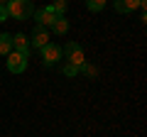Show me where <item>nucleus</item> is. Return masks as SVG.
<instances>
[{"label":"nucleus","instance_id":"obj_9","mask_svg":"<svg viewBox=\"0 0 147 137\" xmlns=\"http://www.w3.org/2000/svg\"><path fill=\"white\" fill-rule=\"evenodd\" d=\"M12 52V34L10 32H3L0 34V56H7Z\"/></svg>","mask_w":147,"mask_h":137},{"label":"nucleus","instance_id":"obj_16","mask_svg":"<svg viewBox=\"0 0 147 137\" xmlns=\"http://www.w3.org/2000/svg\"><path fill=\"white\" fill-rule=\"evenodd\" d=\"M5 3H7V0H0V5H5Z\"/></svg>","mask_w":147,"mask_h":137},{"label":"nucleus","instance_id":"obj_4","mask_svg":"<svg viewBox=\"0 0 147 137\" xmlns=\"http://www.w3.org/2000/svg\"><path fill=\"white\" fill-rule=\"evenodd\" d=\"M49 44V32L47 27H39L34 25V30H32V37H30V49H42Z\"/></svg>","mask_w":147,"mask_h":137},{"label":"nucleus","instance_id":"obj_1","mask_svg":"<svg viewBox=\"0 0 147 137\" xmlns=\"http://www.w3.org/2000/svg\"><path fill=\"white\" fill-rule=\"evenodd\" d=\"M7 17H15V20H30L32 12H34V5L30 0H7Z\"/></svg>","mask_w":147,"mask_h":137},{"label":"nucleus","instance_id":"obj_14","mask_svg":"<svg viewBox=\"0 0 147 137\" xmlns=\"http://www.w3.org/2000/svg\"><path fill=\"white\" fill-rule=\"evenodd\" d=\"M81 71H84L86 76H91V79H96V76H98V68L91 66V64H84V66H81Z\"/></svg>","mask_w":147,"mask_h":137},{"label":"nucleus","instance_id":"obj_7","mask_svg":"<svg viewBox=\"0 0 147 137\" xmlns=\"http://www.w3.org/2000/svg\"><path fill=\"white\" fill-rule=\"evenodd\" d=\"M113 7H115V12L125 15V12L137 10V7H145V0H113Z\"/></svg>","mask_w":147,"mask_h":137},{"label":"nucleus","instance_id":"obj_5","mask_svg":"<svg viewBox=\"0 0 147 137\" xmlns=\"http://www.w3.org/2000/svg\"><path fill=\"white\" fill-rule=\"evenodd\" d=\"M32 17L37 20V25H39V27H52L54 22H57V15H54V10H52L49 5L34 10V12H32Z\"/></svg>","mask_w":147,"mask_h":137},{"label":"nucleus","instance_id":"obj_3","mask_svg":"<svg viewBox=\"0 0 147 137\" xmlns=\"http://www.w3.org/2000/svg\"><path fill=\"white\" fill-rule=\"evenodd\" d=\"M61 52H66V56H69V64H74V66H84L86 64V56H84V49H81V44H76V42H69L66 47L61 49Z\"/></svg>","mask_w":147,"mask_h":137},{"label":"nucleus","instance_id":"obj_11","mask_svg":"<svg viewBox=\"0 0 147 137\" xmlns=\"http://www.w3.org/2000/svg\"><path fill=\"white\" fill-rule=\"evenodd\" d=\"M49 7L54 10V15H57V17H64V12H66L69 3H66V0H54V3H52Z\"/></svg>","mask_w":147,"mask_h":137},{"label":"nucleus","instance_id":"obj_12","mask_svg":"<svg viewBox=\"0 0 147 137\" xmlns=\"http://www.w3.org/2000/svg\"><path fill=\"white\" fill-rule=\"evenodd\" d=\"M105 3H108V0H86V7H88L91 12H100L105 7Z\"/></svg>","mask_w":147,"mask_h":137},{"label":"nucleus","instance_id":"obj_6","mask_svg":"<svg viewBox=\"0 0 147 137\" xmlns=\"http://www.w3.org/2000/svg\"><path fill=\"white\" fill-rule=\"evenodd\" d=\"M39 52H42V59H44V64H47V66H54V64L61 59V54H64L61 47H57V44H52V42H49L47 47H42Z\"/></svg>","mask_w":147,"mask_h":137},{"label":"nucleus","instance_id":"obj_15","mask_svg":"<svg viewBox=\"0 0 147 137\" xmlns=\"http://www.w3.org/2000/svg\"><path fill=\"white\" fill-rule=\"evenodd\" d=\"M5 20H7V7L0 5V22H5Z\"/></svg>","mask_w":147,"mask_h":137},{"label":"nucleus","instance_id":"obj_13","mask_svg":"<svg viewBox=\"0 0 147 137\" xmlns=\"http://www.w3.org/2000/svg\"><path fill=\"white\" fill-rule=\"evenodd\" d=\"M61 74L69 76V79H74V76H79V74H81V68H79V66H74V64H64Z\"/></svg>","mask_w":147,"mask_h":137},{"label":"nucleus","instance_id":"obj_2","mask_svg":"<svg viewBox=\"0 0 147 137\" xmlns=\"http://www.w3.org/2000/svg\"><path fill=\"white\" fill-rule=\"evenodd\" d=\"M25 68H27V54L12 49V52L7 54V71H10V74H22Z\"/></svg>","mask_w":147,"mask_h":137},{"label":"nucleus","instance_id":"obj_10","mask_svg":"<svg viewBox=\"0 0 147 137\" xmlns=\"http://www.w3.org/2000/svg\"><path fill=\"white\" fill-rule=\"evenodd\" d=\"M52 30H54V34H66L69 32V20L66 17H57V22L52 25Z\"/></svg>","mask_w":147,"mask_h":137},{"label":"nucleus","instance_id":"obj_8","mask_svg":"<svg viewBox=\"0 0 147 137\" xmlns=\"http://www.w3.org/2000/svg\"><path fill=\"white\" fill-rule=\"evenodd\" d=\"M12 49L15 52H22L30 56V37L27 34H22V32H17V34H12Z\"/></svg>","mask_w":147,"mask_h":137}]
</instances>
